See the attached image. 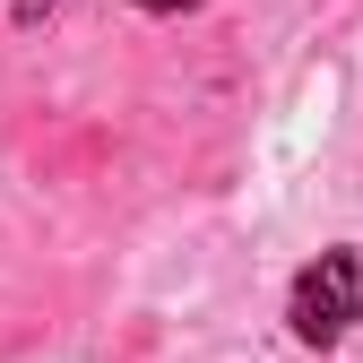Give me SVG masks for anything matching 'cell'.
Instances as JSON below:
<instances>
[{"mask_svg":"<svg viewBox=\"0 0 363 363\" xmlns=\"http://www.w3.org/2000/svg\"><path fill=\"white\" fill-rule=\"evenodd\" d=\"M286 320H294L303 346H337V337L363 320V259H354V251H320V259L294 277Z\"/></svg>","mask_w":363,"mask_h":363,"instance_id":"6da1fadb","label":"cell"},{"mask_svg":"<svg viewBox=\"0 0 363 363\" xmlns=\"http://www.w3.org/2000/svg\"><path fill=\"white\" fill-rule=\"evenodd\" d=\"M147 18H173V9H199V0H139Z\"/></svg>","mask_w":363,"mask_h":363,"instance_id":"7a4b0ae2","label":"cell"},{"mask_svg":"<svg viewBox=\"0 0 363 363\" xmlns=\"http://www.w3.org/2000/svg\"><path fill=\"white\" fill-rule=\"evenodd\" d=\"M43 9H52V0H18V9H9V18H18V26H35Z\"/></svg>","mask_w":363,"mask_h":363,"instance_id":"3957f363","label":"cell"}]
</instances>
